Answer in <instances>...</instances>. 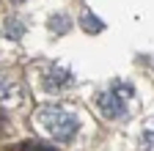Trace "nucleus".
<instances>
[{"mask_svg":"<svg viewBox=\"0 0 154 151\" xmlns=\"http://www.w3.org/2000/svg\"><path fill=\"white\" fill-rule=\"evenodd\" d=\"M36 118L42 121V126L50 132L55 140H72L80 129V121H77L74 113L63 110V107H55V104H47V107H38Z\"/></svg>","mask_w":154,"mask_h":151,"instance_id":"obj_1","label":"nucleus"},{"mask_svg":"<svg viewBox=\"0 0 154 151\" xmlns=\"http://www.w3.org/2000/svg\"><path fill=\"white\" fill-rule=\"evenodd\" d=\"M124 102H127V99H121L113 88H110V91H102L99 96H96V107L102 110L105 118H113V121L127 118V104H124Z\"/></svg>","mask_w":154,"mask_h":151,"instance_id":"obj_2","label":"nucleus"},{"mask_svg":"<svg viewBox=\"0 0 154 151\" xmlns=\"http://www.w3.org/2000/svg\"><path fill=\"white\" fill-rule=\"evenodd\" d=\"M72 83V74L66 71V69H61V66H52L47 74H44V88L47 91H58V88H63V85H69Z\"/></svg>","mask_w":154,"mask_h":151,"instance_id":"obj_3","label":"nucleus"},{"mask_svg":"<svg viewBox=\"0 0 154 151\" xmlns=\"http://www.w3.org/2000/svg\"><path fill=\"white\" fill-rule=\"evenodd\" d=\"M19 96H22V88H19L17 80H11V77L0 80V102H3V104H17Z\"/></svg>","mask_w":154,"mask_h":151,"instance_id":"obj_4","label":"nucleus"},{"mask_svg":"<svg viewBox=\"0 0 154 151\" xmlns=\"http://www.w3.org/2000/svg\"><path fill=\"white\" fill-rule=\"evenodd\" d=\"M80 28H83V30H88V33H102V30H105V22H102V20H96L94 14H83Z\"/></svg>","mask_w":154,"mask_h":151,"instance_id":"obj_5","label":"nucleus"},{"mask_svg":"<svg viewBox=\"0 0 154 151\" xmlns=\"http://www.w3.org/2000/svg\"><path fill=\"white\" fill-rule=\"evenodd\" d=\"M140 151H154V121H149L140 132Z\"/></svg>","mask_w":154,"mask_h":151,"instance_id":"obj_6","label":"nucleus"},{"mask_svg":"<svg viewBox=\"0 0 154 151\" xmlns=\"http://www.w3.org/2000/svg\"><path fill=\"white\" fill-rule=\"evenodd\" d=\"M69 28H72V20H69L66 14H58V17H52V20H50V30H52V33H66Z\"/></svg>","mask_w":154,"mask_h":151,"instance_id":"obj_7","label":"nucleus"},{"mask_svg":"<svg viewBox=\"0 0 154 151\" xmlns=\"http://www.w3.org/2000/svg\"><path fill=\"white\" fill-rule=\"evenodd\" d=\"M17 151H58V148L44 146V143H38V140H25L22 146H17Z\"/></svg>","mask_w":154,"mask_h":151,"instance_id":"obj_8","label":"nucleus"},{"mask_svg":"<svg viewBox=\"0 0 154 151\" xmlns=\"http://www.w3.org/2000/svg\"><path fill=\"white\" fill-rule=\"evenodd\" d=\"M8 36H22V25L19 22H8Z\"/></svg>","mask_w":154,"mask_h":151,"instance_id":"obj_9","label":"nucleus"},{"mask_svg":"<svg viewBox=\"0 0 154 151\" xmlns=\"http://www.w3.org/2000/svg\"><path fill=\"white\" fill-rule=\"evenodd\" d=\"M6 126H8V121H6V116H3V113H0V135L6 132Z\"/></svg>","mask_w":154,"mask_h":151,"instance_id":"obj_10","label":"nucleus"},{"mask_svg":"<svg viewBox=\"0 0 154 151\" xmlns=\"http://www.w3.org/2000/svg\"><path fill=\"white\" fill-rule=\"evenodd\" d=\"M14 3H25V0H14Z\"/></svg>","mask_w":154,"mask_h":151,"instance_id":"obj_11","label":"nucleus"}]
</instances>
